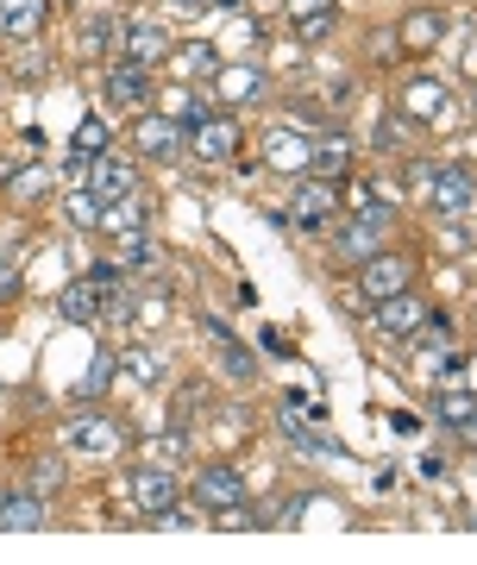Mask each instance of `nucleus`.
I'll return each instance as SVG.
<instances>
[{
    "label": "nucleus",
    "instance_id": "obj_1",
    "mask_svg": "<svg viewBox=\"0 0 477 565\" xmlns=\"http://www.w3.org/2000/svg\"><path fill=\"white\" fill-rule=\"evenodd\" d=\"M390 226H396V207L390 202H358L352 221L333 226V258L358 270L364 258H378L383 245H390Z\"/></svg>",
    "mask_w": 477,
    "mask_h": 565
},
{
    "label": "nucleus",
    "instance_id": "obj_2",
    "mask_svg": "<svg viewBox=\"0 0 477 565\" xmlns=\"http://www.w3.org/2000/svg\"><path fill=\"white\" fill-rule=\"evenodd\" d=\"M396 289H415V258H402V252L383 245L378 258L358 264V296H364V302H383V296H396Z\"/></svg>",
    "mask_w": 477,
    "mask_h": 565
},
{
    "label": "nucleus",
    "instance_id": "obj_3",
    "mask_svg": "<svg viewBox=\"0 0 477 565\" xmlns=\"http://www.w3.org/2000/svg\"><path fill=\"white\" fill-rule=\"evenodd\" d=\"M132 145H139V158H151V163H177L182 151H189V126H177L170 114H139Z\"/></svg>",
    "mask_w": 477,
    "mask_h": 565
},
{
    "label": "nucleus",
    "instance_id": "obj_4",
    "mask_svg": "<svg viewBox=\"0 0 477 565\" xmlns=\"http://www.w3.org/2000/svg\"><path fill=\"white\" fill-rule=\"evenodd\" d=\"M471 202H477V177L465 163H439L434 189H427V207H434L439 221H458V214H471Z\"/></svg>",
    "mask_w": 477,
    "mask_h": 565
},
{
    "label": "nucleus",
    "instance_id": "obj_5",
    "mask_svg": "<svg viewBox=\"0 0 477 565\" xmlns=\"http://www.w3.org/2000/svg\"><path fill=\"white\" fill-rule=\"evenodd\" d=\"M170 32H163L158 20H132L126 32H119V63H139V70H158V63H170Z\"/></svg>",
    "mask_w": 477,
    "mask_h": 565
},
{
    "label": "nucleus",
    "instance_id": "obj_6",
    "mask_svg": "<svg viewBox=\"0 0 477 565\" xmlns=\"http://www.w3.org/2000/svg\"><path fill=\"white\" fill-rule=\"evenodd\" d=\"M195 503L208 509V515H220V509L245 503V478H239V465H226V459L201 465V471H195Z\"/></svg>",
    "mask_w": 477,
    "mask_h": 565
},
{
    "label": "nucleus",
    "instance_id": "obj_7",
    "mask_svg": "<svg viewBox=\"0 0 477 565\" xmlns=\"http://www.w3.org/2000/svg\"><path fill=\"white\" fill-rule=\"evenodd\" d=\"M63 440H70V452H95V459H114L119 446H126V434H119V422H107L100 408H88V415H76V422L63 427Z\"/></svg>",
    "mask_w": 477,
    "mask_h": 565
},
{
    "label": "nucleus",
    "instance_id": "obj_8",
    "mask_svg": "<svg viewBox=\"0 0 477 565\" xmlns=\"http://www.w3.org/2000/svg\"><path fill=\"white\" fill-rule=\"evenodd\" d=\"M264 163L283 170V177H308V170H315V139H308L301 126H283V132L264 139Z\"/></svg>",
    "mask_w": 477,
    "mask_h": 565
},
{
    "label": "nucleus",
    "instance_id": "obj_9",
    "mask_svg": "<svg viewBox=\"0 0 477 565\" xmlns=\"http://www.w3.org/2000/svg\"><path fill=\"white\" fill-rule=\"evenodd\" d=\"M439 39H446V13H439V7L402 13V25H396V51L402 57H427V51H439Z\"/></svg>",
    "mask_w": 477,
    "mask_h": 565
},
{
    "label": "nucleus",
    "instance_id": "obj_10",
    "mask_svg": "<svg viewBox=\"0 0 477 565\" xmlns=\"http://www.w3.org/2000/svg\"><path fill=\"white\" fill-rule=\"evenodd\" d=\"M100 315H107V289H100L95 277H76V282H63V289H57V321L95 327Z\"/></svg>",
    "mask_w": 477,
    "mask_h": 565
},
{
    "label": "nucleus",
    "instance_id": "obj_11",
    "mask_svg": "<svg viewBox=\"0 0 477 565\" xmlns=\"http://www.w3.org/2000/svg\"><path fill=\"white\" fill-rule=\"evenodd\" d=\"M189 151L201 163H226L239 151V120L233 114H208L201 126H189Z\"/></svg>",
    "mask_w": 477,
    "mask_h": 565
},
{
    "label": "nucleus",
    "instance_id": "obj_12",
    "mask_svg": "<svg viewBox=\"0 0 477 565\" xmlns=\"http://www.w3.org/2000/svg\"><path fill=\"white\" fill-rule=\"evenodd\" d=\"M446 114H453V95H446V82L415 76L409 88H402V120H415V126H439Z\"/></svg>",
    "mask_w": 477,
    "mask_h": 565
},
{
    "label": "nucleus",
    "instance_id": "obj_13",
    "mask_svg": "<svg viewBox=\"0 0 477 565\" xmlns=\"http://www.w3.org/2000/svg\"><path fill=\"white\" fill-rule=\"evenodd\" d=\"M371 321H378V333H390V340H409V333L427 321V302H421L415 289H396V296H383V302L371 308Z\"/></svg>",
    "mask_w": 477,
    "mask_h": 565
},
{
    "label": "nucleus",
    "instance_id": "obj_14",
    "mask_svg": "<svg viewBox=\"0 0 477 565\" xmlns=\"http://www.w3.org/2000/svg\"><path fill=\"white\" fill-rule=\"evenodd\" d=\"M44 522H51V509H44V497L32 484L0 490V534H39Z\"/></svg>",
    "mask_w": 477,
    "mask_h": 565
},
{
    "label": "nucleus",
    "instance_id": "obj_15",
    "mask_svg": "<svg viewBox=\"0 0 477 565\" xmlns=\"http://www.w3.org/2000/svg\"><path fill=\"white\" fill-rule=\"evenodd\" d=\"M264 70L258 63H220V76H214V95L226 107H252V102H264Z\"/></svg>",
    "mask_w": 477,
    "mask_h": 565
},
{
    "label": "nucleus",
    "instance_id": "obj_16",
    "mask_svg": "<svg viewBox=\"0 0 477 565\" xmlns=\"http://www.w3.org/2000/svg\"><path fill=\"white\" fill-rule=\"evenodd\" d=\"M88 189H95L100 202H119V195L139 189V170L126 158H114V151H100V158H88Z\"/></svg>",
    "mask_w": 477,
    "mask_h": 565
},
{
    "label": "nucleus",
    "instance_id": "obj_17",
    "mask_svg": "<svg viewBox=\"0 0 477 565\" xmlns=\"http://www.w3.org/2000/svg\"><path fill=\"white\" fill-rule=\"evenodd\" d=\"M51 20V0H0V39L32 44Z\"/></svg>",
    "mask_w": 477,
    "mask_h": 565
},
{
    "label": "nucleus",
    "instance_id": "obj_18",
    "mask_svg": "<svg viewBox=\"0 0 477 565\" xmlns=\"http://www.w3.org/2000/svg\"><path fill=\"white\" fill-rule=\"evenodd\" d=\"M107 102L126 107V114H139V102H151V70H139V63H114V70H107Z\"/></svg>",
    "mask_w": 477,
    "mask_h": 565
},
{
    "label": "nucleus",
    "instance_id": "obj_19",
    "mask_svg": "<svg viewBox=\"0 0 477 565\" xmlns=\"http://www.w3.org/2000/svg\"><path fill=\"white\" fill-rule=\"evenodd\" d=\"M132 503H139V515H158V509L177 503V478L170 471H158V465H145V471H132Z\"/></svg>",
    "mask_w": 477,
    "mask_h": 565
},
{
    "label": "nucleus",
    "instance_id": "obj_20",
    "mask_svg": "<svg viewBox=\"0 0 477 565\" xmlns=\"http://www.w3.org/2000/svg\"><path fill=\"white\" fill-rule=\"evenodd\" d=\"M277 427H283V440L296 446V452H308V459H333V452H339V446L327 440V434H320L315 422H301V415H296L289 403L277 408Z\"/></svg>",
    "mask_w": 477,
    "mask_h": 565
},
{
    "label": "nucleus",
    "instance_id": "obj_21",
    "mask_svg": "<svg viewBox=\"0 0 477 565\" xmlns=\"http://www.w3.org/2000/svg\"><path fill=\"white\" fill-rule=\"evenodd\" d=\"M333 207H339V182L308 177V182L296 189V221H301V226H320L327 214H333Z\"/></svg>",
    "mask_w": 477,
    "mask_h": 565
},
{
    "label": "nucleus",
    "instance_id": "obj_22",
    "mask_svg": "<svg viewBox=\"0 0 477 565\" xmlns=\"http://www.w3.org/2000/svg\"><path fill=\"white\" fill-rule=\"evenodd\" d=\"M44 195H51V170H44V163H25V170L7 177V202L13 207H39Z\"/></svg>",
    "mask_w": 477,
    "mask_h": 565
},
{
    "label": "nucleus",
    "instance_id": "obj_23",
    "mask_svg": "<svg viewBox=\"0 0 477 565\" xmlns=\"http://www.w3.org/2000/svg\"><path fill=\"white\" fill-rule=\"evenodd\" d=\"M114 377H119V352H95L88 371H82L76 396H82V403H107V384H114Z\"/></svg>",
    "mask_w": 477,
    "mask_h": 565
},
{
    "label": "nucleus",
    "instance_id": "obj_24",
    "mask_svg": "<svg viewBox=\"0 0 477 565\" xmlns=\"http://www.w3.org/2000/svg\"><path fill=\"white\" fill-rule=\"evenodd\" d=\"M346 163H352V145H346V132H320L315 139V170L308 177H346Z\"/></svg>",
    "mask_w": 477,
    "mask_h": 565
},
{
    "label": "nucleus",
    "instance_id": "obj_25",
    "mask_svg": "<svg viewBox=\"0 0 477 565\" xmlns=\"http://www.w3.org/2000/svg\"><path fill=\"white\" fill-rule=\"evenodd\" d=\"M158 114H170L177 126H201V120H208V102L182 82V88H163V95H158Z\"/></svg>",
    "mask_w": 477,
    "mask_h": 565
},
{
    "label": "nucleus",
    "instance_id": "obj_26",
    "mask_svg": "<svg viewBox=\"0 0 477 565\" xmlns=\"http://www.w3.org/2000/svg\"><path fill=\"white\" fill-rule=\"evenodd\" d=\"M145 214H151V207H145V195L132 189V195H119V202L100 207V226H107V233H139Z\"/></svg>",
    "mask_w": 477,
    "mask_h": 565
},
{
    "label": "nucleus",
    "instance_id": "obj_27",
    "mask_svg": "<svg viewBox=\"0 0 477 565\" xmlns=\"http://www.w3.org/2000/svg\"><path fill=\"white\" fill-rule=\"evenodd\" d=\"M170 57H177V76L182 82H189V76H220V63H226L214 44H177Z\"/></svg>",
    "mask_w": 477,
    "mask_h": 565
},
{
    "label": "nucleus",
    "instance_id": "obj_28",
    "mask_svg": "<svg viewBox=\"0 0 477 565\" xmlns=\"http://www.w3.org/2000/svg\"><path fill=\"white\" fill-rule=\"evenodd\" d=\"M119 371H126V377H139V384H158L163 359L151 352V345H126V352H119Z\"/></svg>",
    "mask_w": 477,
    "mask_h": 565
},
{
    "label": "nucleus",
    "instance_id": "obj_29",
    "mask_svg": "<svg viewBox=\"0 0 477 565\" xmlns=\"http://www.w3.org/2000/svg\"><path fill=\"white\" fill-rule=\"evenodd\" d=\"M208 327H214V321H208ZM214 340H220V364H226V377H239V384H245V377L258 371V359H252L239 340H226V327H214Z\"/></svg>",
    "mask_w": 477,
    "mask_h": 565
},
{
    "label": "nucleus",
    "instance_id": "obj_30",
    "mask_svg": "<svg viewBox=\"0 0 477 565\" xmlns=\"http://www.w3.org/2000/svg\"><path fill=\"white\" fill-rule=\"evenodd\" d=\"M114 258L126 264V270H145V264L158 258V245L145 239V226H139V233H119V245H114Z\"/></svg>",
    "mask_w": 477,
    "mask_h": 565
},
{
    "label": "nucleus",
    "instance_id": "obj_31",
    "mask_svg": "<svg viewBox=\"0 0 477 565\" xmlns=\"http://www.w3.org/2000/svg\"><path fill=\"white\" fill-rule=\"evenodd\" d=\"M100 207H107V202H100L95 189H88V182H82L76 195H70V202H63V214H70V221H76V226H100Z\"/></svg>",
    "mask_w": 477,
    "mask_h": 565
},
{
    "label": "nucleus",
    "instance_id": "obj_32",
    "mask_svg": "<svg viewBox=\"0 0 477 565\" xmlns=\"http://www.w3.org/2000/svg\"><path fill=\"white\" fill-rule=\"evenodd\" d=\"M32 490H39V497H57V490H63V459H57V452L32 459Z\"/></svg>",
    "mask_w": 477,
    "mask_h": 565
},
{
    "label": "nucleus",
    "instance_id": "obj_33",
    "mask_svg": "<svg viewBox=\"0 0 477 565\" xmlns=\"http://www.w3.org/2000/svg\"><path fill=\"white\" fill-rule=\"evenodd\" d=\"M471 408H477V396H471V390H446V396L434 403V415H439L446 427H458L465 415H471Z\"/></svg>",
    "mask_w": 477,
    "mask_h": 565
},
{
    "label": "nucleus",
    "instance_id": "obj_34",
    "mask_svg": "<svg viewBox=\"0 0 477 565\" xmlns=\"http://www.w3.org/2000/svg\"><path fill=\"white\" fill-rule=\"evenodd\" d=\"M132 302H139V289H132V282H114V289H107V315H100V321H132Z\"/></svg>",
    "mask_w": 477,
    "mask_h": 565
},
{
    "label": "nucleus",
    "instance_id": "obj_35",
    "mask_svg": "<svg viewBox=\"0 0 477 565\" xmlns=\"http://www.w3.org/2000/svg\"><path fill=\"white\" fill-rule=\"evenodd\" d=\"M409 340H415V352H446V345H453V327H446V321H439V327H434V321H421Z\"/></svg>",
    "mask_w": 477,
    "mask_h": 565
},
{
    "label": "nucleus",
    "instance_id": "obj_36",
    "mask_svg": "<svg viewBox=\"0 0 477 565\" xmlns=\"http://www.w3.org/2000/svg\"><path fill=\"white\" fill-rule=\"evenodd\" d=\"M107 44H114V25L100 20V13H95V20H82V51H88V57H100Z\"/></svg>",
    "mask_w": 477,
    "mask_h": 565
},
{
    "label": "nucleus",
    "instance_id": "obj_37",
    "mask_svg": "<svg viewBox=\"0 0 477 565\" xmlns=\"http://www.w3.org/2000/svg\"><path fill=\"white\" fill-rule=\"evenodd\" d=\"M465 252H471V233H465L458 221H446L439 226V258H465Z\"/></svg>",
    "mask_w": 477,
    "mask_h": 565
},
{
    "label": "nucleus",
    "instance_id": "obj_38",
    "mask_svg": "<svg viewBox=\"0 0 477 565\" xmlns=\"http://www.w3.org/2000/svg\"><path fill=\"white\" fill-rule=\"evenodd\" d=\"M20 296V252H0V308Z\"/></svg>",
    "mask_w": 477,
    "mask_h": 565
},
{
    "label": "nucleus",
    "instance_id": "obj_39",
    "mask_svg": "<svg viewBox=\"0 0 477 565\" xmlns=\"http://www.w3.org/2000/svg\"><path fill=\"white\" fill-rule=\"evenodd\" d=\"M145 522L163 527V534H182V527H195L201 515H195V509H158V515H145Z\"/></svg>",
    "mask_w": 477,
    "mask_h": 565
},
{
    "label": "nucleus",
    "instance_id": "obj_40",
    "mask_svg": "<svg viewBox=\"0 0 477 565\" xmlns=\"http://www.w3.org/2000/svg\"><path fill=\"white\" fill-rule=\"evenodd\" d=\"M76 151L100 158V151H107V126H100V120H82V126H76Z\"/></svg>",
    "mask_w": 477,
    "mask_h": 565
},
{
    "label": "nucleus",
    "instance_id": "obj_41",
    "mask_svg": "<svg viewBox=\"0 0 477 565\" xmlns=\"http://www.w3.org/2000/svg\"><path fill=\"white\" fill-rule=\"evenodd\" d=\"M151 452H158L163 465H177V459H182V427H170V434H158V440H151Z\"/></svg>",
    "mask_w": 477,
    "mask_h": 565
},
{
    "label": "nucleus",
    "instance_id": "obj_42",
    "mask_svg": "<svg viewBox=\"0 0 477 565\" xmlns=\"http://www.w3.org/2000/svg\"><path fill=\"white\" fill-rule=\"evenodd\" d=\"M333 25H339V7H333V13H315V20H301L296 32H301V39H327Z\"/></svg>",
    "mask_w": 477,
    "mask_h": 565
},
{
    "label": "nucleus",
    "instance_id": "obj_43",
    "mask_svg": "<svg viewBox=\"0 0 477 565\" xmlns=\"http://www.w3.org/2000/svg\"><path fill=\"white\" fill-rule=\"evenodd\" d=\"M434 170L439 163H409V189H415L421 202H427V189H434Z\"/></svg>",
    "mask_w": 477,
    "mask_h": 565
},
{
    "label": "nucleus",
    "instance_id": "obj_44",
    "mask_svg": "<svg viewBox=\"0 0 477 565\" xmlns=\"http://www.w3.org/2000/svg\"><path fill=\"white\" fill-rule=\"evenodd\" d=\"M315 13H333V0H289V20H315Z\"/></svg>",
    "mask_w": 477,
    "mask_h": 565
},
{
    "label": "nucleus",
    "instance_id": "obj_45",
    "mask_svg": "<svg viewBox=\"0 0 477 565\" xmlns=\"http://www.w3.org/2000/svg\"><path fill=\"white\" fill-rule=\"evenodd\" d=\"M458 440H465V446H477V408L465 415V422H458Z\"/></svg>",
    "mask_w": 477,
    "mask_h": 565
},
{
    "label": "nucleus",
    "instance_id": "obj_46",
    "mask_svg": "<svg viewBox=\"0 0 477 565\" xmlns=\"http://www.w3.org/2000/svg\"><path fill=\"white\" fill-rule=\"evenodd\" d=\"M465 76L477 82V44H471V51H465Z\"/></svg>",
    "mask_w": 477,
    "mask_h": 565
},
{
    "label": "nucleus",
    "instance_id": "obj_47",
    "mask_svg": "<svg viewBox=\"0 0 477 565\" xmlns=\"http://www.w3.org/2000/svg\"><path fill=\"white\" fill-rule=\"evenodd\" d=\"M170 7H182V13H189V7H214V0H170Z\"/></svg>",
    "mask_w": 477,
    "mask_h": 565
},
{
    "label": "nucleus",
    "instance_id": "obj_48",
    "mask_svg": "<svg viewBox=\"0 0 477 565\" xmlns=\"http://www.w3.org/2000/svg\"><path fill=\"white\" fill-rule=\"evenodd\" d=\"M471 114H477V88H471Z\"/></svg>",
    "mask_w": 477,
    "mask_h": 565
}]
</instances>
